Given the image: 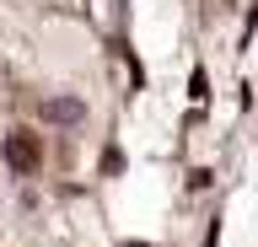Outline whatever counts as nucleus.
I'll list each match as a JSON object with an SVG mask.
<instances>
[{"label": "nucleus", "mask_w": 258, "mask_h": 247, "mask_svg": "<svg viewBox=\"0 0 258 247\" xmlns=\"http://www.w3.org/2000/svg\"><path fill=\"white\" fill-rule=\"evenodd\" d=\"M48 118H81L76 102H48Z\"/></svg>", "instance_id": "f257e3e1"}]
</instances>
